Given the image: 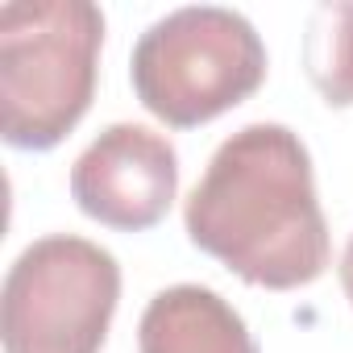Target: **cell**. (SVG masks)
Masks as SVG:
<instances>
[{
	"mask_svg": "<svg viewBox=\"0 0 353 353\" xmlns=\"http://www.w3.org/2000/svg\"><path fill=\"white\" fill-rule=\"evenodd\" d=\"M104 13L92 0H13L0 9V133L54 150L92 108Z\"/></svg>",
	"mask_w": 353,
	"mask_h": 353,
	"instance_id": "cell-2",
	"label": "cell"
},
{
	"mask_svg": "<svg viewBox=\"0 0 353 353\" xmlns=\"http://www.w3.org/2000/svg\"><path fill=\"white\" fill-rule=\"evenodd\" d=\"M179 192V154L174 145L133 121L108 125L71 166V200L104 229L141 233L154 229Z\"/></svg>",
	"mask_w": 353,
	"mask_h": 353,
	"instance_id": "cell-5",
	"label": "cell"
},
{
	"mask_svg": "<svg viewBox=\"0 0 353 353\" xmlns=\"http://www.w3.org/2000/svg\"><path fill=\"white\" fill-rule=\"evenodd\" d=\"M129 79L150 117L170 129H196L262 88L266 46L241 13L188 5L137 38Z\"/></svg>",
	"mask_w": 353,
	"mask_h": 353,
	"instance_id": "cell-3",
	"label": "cell"
},
{
	"mask_svg": "<svg viewBox=\"0 0 353 353\" xmlns=\"http://www.w3.org/2000/svg\"><path fill=\"white\" fill-rule=\"evenodd\" d=\"M121 299L117 258L75 233L38 237L0 291L5 353H100Z\"/></svg>",
	"mask_w": 353,
	"mask_h": 353,
	"instance_id": "cell-4",
	"label": "cell"
},
{
	"mask_svg": "<svg viewBox=\"0 0 353 353\" xmlns=\"http://www.w3.org/2000/svg\"><path fill=\"white\" fill-rule=\"evenodd\" d=\"M141 353H262L241 312L200 283L158 291L137 324Z\"/></svg>",
	"mask_w": 353,
	"mask_h": 353,
	"instance_id": "cell-6",
	"label": "cell"
},
{
	"mask_svg": "<svg viewBox=\"0 0 353 353\" xmlns=\"http://www.w3.org/2000/svg\"><path fill=\"white\" fill-rule=\"evenodd\" d=\"M183 225L196 250L250 287L295 291L332 262L312 154L279 121H254L221 141L188 196Z\"/></svg>",
	"mask_w": 353,
	"mask_h": 353,
	"instance_id": "cell-1",
	"label": "cell"
},
{
	"mask_svg": "<svg viewBox=\"0 0 353 353\" xmlns=\"http://www.w3.org/2000/svg\"><path fill=\"white\" fill-rule=\"evenodd\" d=\"M341 287H345V295H349V303H353V237H349V245H345V254H341Z\"/></svg>",
	"mask_w": 353,
	"mask_h": 353,
	"instance_id": "cell-8",
	"label": "cell"
},
{
	"mask_svg": "<svg viewBox=\"0 0 353 353\" xmlns=\"http://www.w3.org/2000/svg\"><path fill=\"white\" fill-rule=\"evenodd\" d=\"M303 71L328 108L353 104V5H320L303 34Z\"/></svg>",
	"mask_w": 353,
	"mask_h": 353,
	"instance_id": "cell-7",
	"label": "cell"
}]
</instances>
